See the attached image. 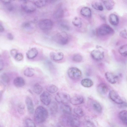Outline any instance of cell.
<instances>
[{
    "instance_id": "cell-12",
    "label": "cell",
    "mask_w": 127,
    "mask_h": 127,
    "mask_svg": "<svg viewBox=\"0 0 127 127\" xmlns=\"http://www.w3.org/2000/svg\"><path fill=\"white\" fill-rule=\"evenodd\" d=\"M105 76L107 81L111 84L115 83L118 79L117 75L111 72H106L105 74Z\"/></svg>"
},
{
    "instance_id": "cell-9",
    "label": "cell",
    "mask_w": 127,
    "mask_h": 127,
    "mask_svg": "<svg viewBox=\"0 0 127 127\" xmlns=\"http://www.w3.org/2000/svg\"><path fill=\"white\" fill-rule=\"evenodd\" d=\"M110 98L116 103L120 104H123L124 101L118 93L115 91L112 90L109 94Z\"/></svg>"
},
{
    "instance_id": "cell-43",
    "label": "cell",
    "mask_w": 127,
    "mask_h": 127,
    "mask_svg": "<svg viewBox=\"0 0 127 127\" xmlns=\"http://www.w3.org/2000/svg\"><path fill=\"white\" fill-rule=\"evenodd\" d=\"M120 36L122 38L126 39L127 38V30L125 29L121 32L120 33Z\"/></svg>"
},
{
    "instance_id": "cell-11",
    "label": "cell",
    "mask_w": 127,
    "mask_h": 127,
    "mask_svg": "<svg viewBox=\"0 0 127 127\" xmlns=\"http://www.w3.org/2000/svg\"><path fill=\"white\" fill-rule=\"evenodd\" d=\"M91 55L92 58L96 61H100L102 60L104 57L103 52L98 50H93L91 53Z\"/></svg>"
},
{
    "instance_id": "cell-26",
    "label": "cell",
    "mask_w": 127,
    "mask_h": 127,
    "mask_svg": "<svg viewBox=\"0 0 127 127\" xmlns=\"http://www.w3.org/2000/svg\"><path fill=\"white\" fill-rule=\"evenodd\" d=\"M63 112L66 115H70L71 113V109L69 105L65 104H63L60 107Z\"/></svg>"
},
{
    "instance_id": "cell-50",
    "label": "cell",
    "mask_w": 127,
    "mask_h": 127,
    "mask_svg": "<svg viewBox=\"0 0 127 127\" xmlns=\"http://www.w3.org/2000/svg\"></svg>"
},
{
    "instance_id": "cell-39",
    "label": "cell",
    "mask_w": 127,
    "mask_h": 127,
    "mask_svg": "<svg viewBox=\"0 0 127 127\" xmlns=\"http://www.w3.org/2000/svg\"><path fill=\"white\" fill-rule=\"evenodd\" d=\"M83 58L82 56L79 54H76L72 57L73 61L76 63H80L82 60Z\"/></svg>"
},
{
    "instance_id": "cell-28",
    "label": "cell",
    "mask_w": 127,
    "mask_h": 127,
    "mask_svg": "<svg viewBox=\"0 0 127 127\" xmlns=\"http://www.w3.org/2000/svg\"><path fill=\"white\" fill-rule=\"evenodd\" d=\"M46 90L48 92L53 94L56 93L58 91V88L54 84H50L47 86Z\"/></svg>"
},
{
    "instance_id": "cell-19",
    "label": "cell",
    "mask_w": 127,
    "mask_h": 127,
    "mask_svg": "<svg viewBox=\"0 0 127 127\" xmlns=\"http://www.w3.org/2000/svg\"><path fill=\"white\" fill-rule=\"evenodd\" d=\"M97 90V91L100 94L105 95L107 93L108 88L106 84L104 83H101L98 85Z\"/></svg>"
},
{
    "instance_id": "cell-25",
    "label": "cell",
    "mask_w": 127,
    "mask_h": 127,
    "mask_svg": "<svg viewBox=\"0 0 127 127\" xmlns=\"http://www.w3.org/2000/svg\"><path fill=\"white\" fill-rule=\"evenodd\" d=\"M106 8L108 10L112 9L115 5V2L114 0H102Z\"/></svg>"
},
{
    "instance_id": "cell-17",
    "label": "cell",
    "mask_w": 127,
    "mask_h": 127,
    "mask_svg": "<svg viewBox=\"0 0 127 127\" xmlns=\"http://www.w3.org/2000/svg\"><path fill=\"white\" fill-rule=\"evenodd\" d=\"M90 101V105L93 109L97 112L101 113L102 108L100 104L95 100H91Z\"/></svg>"
},
{
    "instance_id": "cell-46",
    "label": "cell",
    "mask_w": 127,
    "mask_h": 127,
    "mask_svg": "<svg viewBox=\"0 0 127 127\" xmlns=\"http://www.w3.org/2000/svg\"><path fill=\"white\" fill-rule=\"evenodd\" d=\"M4 66V63L2 61L0 60V71L1 70Z\"/></svg>"
},
{
    "instance_id": "cell-48",
    "label": "cell",
    "mask_w": 127,
    "mask_h": 127,
    "mask_svg": "<svg viewBox=\"0 0 127 127\" xmlns=\"http://www.w3.org/2000/svg\"><path fill=\"white\" fill-rule=\"evenodd\" d=\"M4 30V28L0 24V32H2Z\"/></svg>"
},
{
    "instance_id": "cell-36",
    "label": "cell",
    "mask_w": 127,
    "mask_h": 127,
    "mask_svg": "<svg viewBox=\"0 0 127 127\" xmlns=\"http://www.w3.org/2000/svg\"><path fill=\"white\" fill-rule=\"evenodd\" d=\"M50 109L51 113L53 114L57 112L58 109V106L56 103L53 102L51 103Z\"/></svg>"
},
{
    "instance_id": "cell-29",
    "label": "cell",
    "mask_w": 127,
    "mask_h": 127,
    "mask_svg": "<svg viewBox=\"0 0 127 127\" xmlns=\"http://www.w3.org/2000/svg\"><path fill=\"white\" fill-rule=\"evenodd\" d=\"M72 23L74 26L78 28L81 27L82 25L81 19L78 17H75L72 20Z\"/></svg>"
},
{
    "instance_id": "cell-44",
    "label": "cell",
    "mask_w": 127,
    "mask_h": 127,
    "mask_svg": "<svg viewBox=\"0 0 127 127\" xmlns=\"http://www.w3.org/2000/svg\"><path fill=\"white\" fill-rule=\"evenodd\" d=\"M11 55L13 57H14L18 53L16 49H13L11 50L10 51Z\"/></svg>"
},
{
    "instance_id": "cell-2",
    "label": "cell",
    "mask_w": 127,
    "mask_h": 127,
    "mask_svg": "<svg viewBox=\"0 0 127 127\" xmlns=\"http://www.w3.org/2000/svg\"><path fill=\"white\" fill-rule=\"evenodd\" d=\"M114 32V30L110 26L106 24L102 25L96 30V34L100 36L112 34Z\"/></svg>"
},
{
    "instance_id": "cell-45",
    "label": "cell",
    "mask_w": 127,
    "mask_h": 127,
    "mask_svg": "<svg viewBox=\"0 0 127 127\" xmlns=\"http://www.w3.org/2000/svg\"><path fill=\"white\" fill-rule=\"evenodd\" d=\"M8 38L9 40H12L13 39V36L11 33H8L7 35Z\"/></svg>"
},
{
    "instance_id": "cell-42",
    "label": "cell",
    "mask_w": 127,
    "mask_h": 127,
    "mask_svg": "<svg viewBox=\"0 0 127 127\" xmlns=\"http://www.w3.org/2000/svg\"><path fill=\"white\" fill-rule=\"evenodd\" d=\"M14 58L16 60L20 61L23 60V55L21 53H18L14 57Z\"/></svg>"
},
{
    "instance_id": "cell-18",
    "label": "cell",
    "mask_w": 127,
    "mask_h": 127,
    "mask_svg": "<svg viewBox=\"0 0 127 127\" xmlns=\"http://www.w3.org/2000/svg\"><path fill=\"white\" fill-rule=\"evenodd\" d=\"M50 56L51 59L53 60L56 61H58L63 59L64 55L63 53L61 52H52L50 54Z\"/></svg>"
},
{
    "instance_id": "cell-1",
    "label": "cell",
    "mask_w": 127,
    "mask_h": 127,
    "mask_svg": "<svg viewBox=\"0 0 127 127\" xmlns=\"http://www.w3.org/2000/svg\"><path fill=\"white\" fill-rule=\"evenodd\" d=\"M48 116V112L47 110L44 107L40 106L35 110L34 119L36 122L41 123L46 120Z\"/></svg>"
},
{
    "instance_id": "cell-4",
    "label": "cell",
    "mask_w": 127,
    "mask_h": 127,
    "mask_svg": "<svg viewBox=\"0 0 127 127\" xmlns=\"http://www.w3.org/2000/svg\"><path fill=\"white\" fill-rule=\"evenodd\" d=\"M23 10L28 13H31L34 12L36 6L34 2L30 0H24L21 5Z\"/></svg>"
},
{
    "instance_id": "cell-41",
    "label": "cell",
    "mask_w": 127,
    "mask_h": 127,
    "mask_svg": "<svg viewBox=\"0 0 127 127\" xmlns=\"http://www.w3.org/2000/svg\"><path fill=\"white\" fill-rule=\"evenodd\" d=\"M60 26L61 28L64 30L68 31L69 29V27L68 25L64 22H61L60 23Z\"/></svg>"
},
{
    "instance_id": "cell-14",
    "label": "cell",
    "mask_w": 127,
    "mask_h": 127,
    "mask_svg": "<svg viewBox=\"0 0 127 127\" xmlns=\"http://www.w3.org/2000/svg\"><path fill=\"white\" fill-rule=\"evenodd\" d=\"M67 125L71 127H79L80 125V121L77 118L68 116Z\"/></svg>"
},
{
    "instance_id": "cell-30",
    "label": "cell",
    "mask_w": 127,
    "mask_h": 127,
    "mask_svg": "<svg viewBox=\"0 0 127 127\" xmlns=\"http://www.w3.org/2000/svg\"><path fill=\"white\" fill-rule=\"evenodd\" d=\"M119 52L122 56L126 57L127 55V45L125 44L121 46L119 49Z\"/></svg>"
},
{
    "instance_id": "cell-20",
    "label": "cell",
    "mask_w": 127,
    "mask_h": 127,
    "mask_svg": "<svg viewBox=\"0 0 127 127\" xmlns=\"http://www.w3.org/2000/svg\"><path fill=\"white\" fill-rule=\"evenodd\" d=\"M38 51L35 48H32L29 50L26 53L27 58L29 59L35 58L38 54Z\"/></svg>"
},
{
    "instance_id": "cell-38",
    "label": "cell",
    "mask_w": 127,
    "mask_h": 127,
    "mask_svg": "<svg viewBox=\"0 0 127 127\" xmlns=\"http://www.w3.org/2000/svg\"><path fill=\"white\" fill-rule=\"evenodd\" d=\"M25 123L26 127H36L34 123L30 118L26 119L25 120Z\"/></svg>"
},
{
    "instance_id": "cell-47",
    "label": "cell",
    "mask_w": 127,
    "mask_h": 127,
    "mask_svg": "<svg viewBox=\"0 0 127 127\" xmlns=\"http://www.w3.org/2000/svg\"><path fill=\"white\" fill-rule=\"evenodd\" d=\"M2 2L5 4H8L11 2V0H2L1 1Z\"/></svg>"
},
{
    "instance_id": "cell-40",
    "label": "cell",
    "mask_w": 127,
    "mask_h": 127,
    "mask_svg": "<svg viewBox=\"0 0 127 127\" xmlns=\"http://www.w3.org/2000/svg\"><path fill=\"white\" fill-rule=\"evenodd\" d=\"M1 78L3 81L6 83H8L10 81V78L6 74H2L1 76Z\"/></svg>"
},
{
    "instance_id": "cell-27",
    "label": "cell",
    "mask_w": 127,
    "mask_h": 127,
    "mask_svg": "<svg viewBox=\"0 0 127 127\" xmlns=\"http://www.w3.org/2000/svg\"><path fill=\"white\" fill-rule=\"evenodd\" d=\"M81 84L84 87L89 88L93 85V83L91 79L89 78H85L82 80Z\"/></svg>"
},
{
    "instance_id": "cell-22",
    "label": "cell",
    "mask_w": 127,
    "mask_h": 127,
    "mask_svg": "<svg viewBox=\"0 0 127 127\" xmlns=\"http://www.w3.org/2000/svg\"><path fill=\"white\" fill-rule=\"evenodd\" d=\"M109 20L110 23L114 26L117 25L119 22L118 17L117 15L114 14H111L109 15Z\"/></svg>"
},
{
    "instance_id": "cell-21",
    "label": "cell",
    "mask_w": 127,
    "mask_h": 127,
    "mask_svg": "<svg viewBox=\"0 0 127 127\" xmlns=\"http://www.w3.org/2000/svg\"><path fill=\"white\" fill-rule=\"evenodd\" d=\"M14 85L17 87H21L23 86L25 84V81L24 79L21 77L15 78L14 80Z\"/></svg>"
},
{
    "instance_id": "cell-7",
    "label": "cell",
    "mask_w": 127,
    "mask_h": 127,
    "mask_svg": "<svg viewBox=\"0 0 127 127\" xmlns=\"http://www.w3.org/2000/svg\"><path fill=\"white\" fill-rule=\"evenodd\" d=\"M38 25L41 29L43 30H48L52 29L53 24L51 20L44 19L39 20L38 22Z\"/></svg>"
},
{
    "instance_id": "cell-31",
    "label": "cell",
    "mask_w": 127,
    "mask_h": 127,
    "mask_svg": "<svg viewBox=\"0 0 127 127\" xmlns=\"http://www.w3.org/2000/svg\"><path fill=\"white\" fill-rule=\"evenodd\" d=\"M74 113L77 116L82 117L84 115V113L82 108L79 106L75 107L73 109Z\"/></svg>"
},
{
    "instance_id": "cell-34",
    "label": "cell",
    "mask_w": 127,
    "mask_h": 127,
    "mask_svg": "<svg viewBox=\"0 0 127 127\" xmlns=\"http://www.w3.org/2000/svg\"><path fill=\"white\" fill-rule=\"evenodd\" d=\"M24 73L26 76L31 77L34 74V70L32 68L28 67L25 70Z\"/></svg>"
},
{
    "instance_id": "cell-33",
    "label": "cell",
    "mask_w": 127,
    "mask_h": 127,
    "mask_svg": "<svg viewBox=\"0 0 127 127\" xmlns=\"http://www.w3.org/2000/svg\"><path fill=\"white\" fill-rule=\"evenodd\" d=\"M43 90L42 87L38 83H36L33 86V91L34 92L37 94H39Z\"/></svg>"
},
{
    "instance_id": "cell-24",
    "label": "cell",
    "mask_w": 127,
    "mask_h": 127,
    "mask_svg": "<svg viewBox=\"0 0 127 127\" xmlns=\"http://www.w3.org/2000/svg\"><path fill=\"white\" fill-rule=\"evenodd\" d=\"M80 13L83 16L87 17H90L91 16V11L90 9L87 7H82L80 10Z\"/></svg>"
},
{
    "instance_id": "cell-37",
    "label": "cell",
    "mask_w": 127,
    "mask_h": 127,
    "mask_svg": "<svg viewBox=\"0 0 127 127\" xmlns=\"http://www.w3.org/2000/svg\"><path fill=\"white\" fill-rule=\"evenodd\" d=\"M25 106L22 103H20L18 105L17 110L19 113L22 115L25 113Z\"/></svg>"
},
{
    "instance_id": "cell-32",
    "label": "cell",
    "mask_w": 127,
    "mask_h": 127,
    "mask_svg": "<svg viewBox=\"0 0 127 127\" xmlns=\"http://www.w3.org/2000/svg\"><path fill=\"white\" fill-rule=\"evenodd\" d=\"M91 5L93 8L97 10L101 11L103 9L102 5L99 2H94L92 3Z\"/></svg>"
},
{
    "instance_id": "cell-16",
    "label": "cell",
    "mask_w": 127,
    "mask_h": 127,
    "mask_svg": "<svg viewBox=\"0 0 127 127\" xmlns=\"http://www.w3.org/2000/svg\"><path fill=\"white\" fill-rule=\"evenodd\" d=\"M25 102L28 112L30 114H33L34 112V109L31 98L29 96H27L25 99Z\"/></svg>"
},
{
    "instance_id": "cell-3",
    "label": "cell",
    "mask_w": 127,
    "mask_h": 127,
    "mask_svg": "<svg viewBox=\"0 0 127 127\" xmlns=\"http://www.w3.org/2000/svg\"><path fill=\"white\" fill-rule=\"evenodd\" d=\"M54 39L58 44L61 45H64L68 42V35L66 32L63 31L57 33L54 37Z\"/></svg>"
},
{
    "instance_id": "cell-5",
    "label": "cell",
    "mask_w": 127,
    "mask_h": 127,
    "mask_svg": "<svg viewBox=\"0 0 127 127\" xmlns=\"http://www.w3.org/2000/svg\"><path fill=\"white\" fill-rule=\"evenodd\" d=\"M69 77L73 80H77L81 77L82 73L78 68L75 67H71L68 69L67 72Z\"/></svg>"
},
{
    "instance_id": "cell-23",
    "label": "cell",
    "mask_w": 127,
    "mask_h": 127,
    "mask_svg": "<svg viewBox=\"0 0 127 127\" xmlns=\"http://www.w3.org/2000/svg\"><path fill=\"white\" fill-rule=\"evenodd\" d=\"M119 117L121 121L126 125L127 124V112L126 110H123L119 113Z\"/></svg>"
},
{
    "instance_id": "cell-13",
    "label": "cell",
    "mask_w": 127,
    "mask_h": 127,
    "mask_svg": "<svg viewBox=\"0 0 127 127\" xmlns=\"http://www.w3.org/2000/svg\"><path fill=\"white\" fill-rule=\"evenodd\" d=\"M64 12L61 4L59 5L56 8L54 13V16L57 19H60L64 16Z\"/></svg>"
},
{
    "instance_id": "cell-8",
    "label": "cell",
    "mask_w": 127,
    "mask_h": 127,
    "mask_svg": "<svg viewBox=\"0 0 127 127\" xmlns=\"http://www.w3.org/2000/svg\"><path fill=\"white\" fill-rule=\"evenodd\" d=\"M34 22L32 21H27L24 22L22 24L23 29L29 33H32L35 31V25Z\"/></svg>"
},
{
    "instance_id": "cell-49",
    "label": "cell",
    "mask_w": 127,
    "mask_h": 127,
    "mask_svg": "<svg viewBox=\"0 0 127 127\" xmlns=\"http://www.w3.org/2000/svg\"><path fill=\"white\" fill-rule=\"evenodd\" d=\"M2 98V92L1 91H0V102Z\"/></svg>"
},
{
    "instance_id": "cell-10",
    "label": "cell",
    "mask_w": 127,
    "mask_h": 127,
    "mask_svg": "<svg viewBox=\"0 0 127 127\" xmlns=\"http://www.w3.org/2000/svg\"><path fill=\"white\" fill-rule=\"evenodd\" d=\"M40 98L41 101L46 105H48L51 103V96L49 93L47 91L43 92L40 95Z\"/></svg>"
},
{
    "instance_id": "cell-35",
    "label": "cell",
    "mask_w": 127,
    "mask_h": 127,
    "mask_svg": "<svg viewBox=\"0 0 127 127\" xmlns=\"http://www.w3.org/2000/svg\"><path fill=\"white\" fill-rule=\"evenodd\" d=\"M34 2L36 7L41 8L44 6L46 5L48 2V0H37Z\"/></svg>"
},
{
    "instance_id": "cell-6",
    "label": "cell",
    "mask_w": 127,
    "mask_h": 127,
    "mask_svg": "<svg viewBox=\"0 0 127 127\" xmlns=\"http://www.w3.org/2000/svg\"><path fill=\"white\" fill-rule=\"evenodd\" d=\"M55 98L58 102L66 104L70 101V97L69 95L67 93L59 92L57 93Z\"/></svg>"
},
{
    "instance_id": "cell-15",
    "label": "cell",
    "mask_w": 127,
    "mask_h": 127,
    "mask_svg": "<svg viewBox=\"0 0 127 127\" xmlns=\"http://www.w3.org/2000/svg\"><path fill=\"white\" fill-rule=\"evenodd\" d=\"M84 101L83 97L81 95H78L70 98V102L72 105H76L82 104Z\"/></svg>"
}]
</instances>
